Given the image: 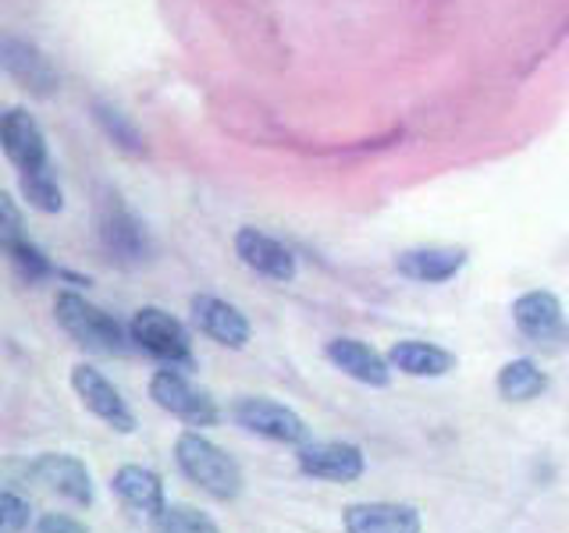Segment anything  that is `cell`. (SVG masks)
<instances>
[{"label":"cell","mask_w":569,"mask_h":533,"mask_svg":"<svg viewBox=\"0 0 569 533\" xmlns=\"http://www.w3.org/2000/svg\"><path fill=\"white\" fill-rule=\"evenodd\" d=\"M174 466L189 484L207 491L218 502H236L242 494V470L221 444H213L200 431H182L174 441Z\"/></svg>","instance_id":"6da1fadb"},{"label":"cell","mask_w":569,"mask_h":533,"mask_svg":"<svg viewBox=\"0 0 569 533\" xmlns=\"http://www.w3.org/2000/svg\"><path fill=\"white\" fill-rule=\"evenodd\" d=\"M53 316H58L61 331L86 352L97 355H121L132 349L129 328H121V320H114L107 310L93 306L79 292H58L53 299Z\"/></svg>","instance_id":"7a4b0ae2"},{"label":"cell","mask_w":569,"mask_h":533,"mask_svg":"<svg viewBox=\"0 0 569 533\" xmlns=\"http://www.w3.org/2000/svg\"><path fill=\"white\" fill-rule=\"evenodd\" d=\"M129 334H132L136 349L153 355V360H160L164 366H174V370H182V373L196 370L189 331H186V324L174 313L160 310V306H142L132 316Z\"/></svg>","instance_id":"3957f363"},{"label":"cell","mask_w":569,"mask_h":533,"mask_svg":"<svg viewBox=\"0 0 569 533\" xmlns=\"http://www.w3.org/2000/svg\"><path fill=\"white\" fill-rule=\"evenodd\" d=\"M0 71L36 100L53 97L61 86L58 64L47 58V50L18 32H0Z\"/></svg>","instance_id":"277c9868"},{"label":"cell","mask_w":569,"mask_h":533,"mask_svg":"<svg viewBox=\"0 0 569 533\" xmlns=\"http://www.w3.org/2000/svg\"><path fill=\"white\" fill-rule=\"evenodd\" d=\"M150 399L164 409L168 416L182 420L186 426H218L221 423V409L213 402L200 384H192L182 370L164 366L150 378Z\"/></svg>","instance_id":"5b68a950"},{"label":"cell","mask_w":569,"mask_h":533,"mask_svg":"<svg viewBox=\"0 0 569 533\" xmlns=\"http://www.w3.org/2000/svg\"><path fill=\"white\" fill-rule=\"evenodd\" d=\"M231 420H236L242 431L257 434L263 441H274V444H292V449H302L310 441V426L302 420L296 409L281 405L274 399H263V395H242L231 405Z\"/></svg>","instance_id":"8992f818"},{"label":"cell","mask_w":569,"mask_h":533,"mask_svg":"<svg viewBox=\"0 0 569 533\" xmlns=\"http://www.w3.org/2000/svg\"><path fill=\"white\" fill-rule=\"evenodd\" d=\"M512 324L527 342H533L545 352H559L569 345V324L559 295H551L545 289L527 292L512 302Z\"/></svg>","instance_id":"52a82bcc"},{"label":"cell","mask_w":569,"mask_h":533,"mask_svg":"<svg viewBox=\"0 0 569 533\" xmlns=\"http://www.w3.org/2000/svg\"><path fill=\"white\" fill-rule=\"evenodd\" d=\"M71 388H76V395L82 399V405L97 420H103L107 426H114L118 434H136L139 420L132 413V405L124 402V395L114 388V381L103 378L97 366L79 363L76 370H71Z\"/></svg>","instance_id":"ba28073f"},{"label":"cell","mask_w":569,"mask_h":533,"mask_svg":"<svg viewBox=\"0 0 569 533\" xmlns=\"http://www.w3.org/2000/svg\"><path fill=\"white\" fill-rule=\"evenodd\" d=\"M29 480L32 484L47 487L50 494L64 497V502L89 509L93 505V476H89L86 462L64 452H43L29 462Z\"/></svg>","instance_id":"9c48e42d"},{"label":"cell","mask_w":569,"mask_h":533,"mask_svg":"<svg viewBox=\"0 0 569 533\" xmlns=\"http://www.w3.org/2000/svg\"><path fill=\"white\" fill-rule=\"evenodd\" d=\"M189 316L196 331L224 349H246L249 338H253V324L246 320V313L239 306H231V302H224L221 295H207V292L192 295Z\"/></svg>","instance_id":"30bf717a"},{"label":"cell","mask_w":569,"mask_h":533,"mask_svg":"<svg viewBox=\"0 0 569 533\" xmlns=\"http://www.w3.org/2000/svg\"><path fill=\"white\" fill-rule=\"evenodd\" d=\"M299 470L325 484H352L363 476L367 459L349 441H307L299 449Z\"/></svg>","instance_id":"8fae6325"},{"label":"cell","mask_w":569,"mask_h":533,"mask_svg":"<svg viewBox=\"0 0 569 533\" xmlns=\"http://www.w3.org/2000/svg\"><path fill=\"white\" fill-rule=\"evenodd\" d=\"M0 150H4V157L18 168V174L50 164L43 129L26 107H8V111L0 114Z\"/></svg>","instance_id":"7c38bea8"},{"label":"cell","mask_w":569,"mask_h":533,"mask_svg":"<svg viewBox=\"0 0 569 533\" xmlns=\"http://www.w3.org/2000/svg\"><path fill=\"white\" fill-rule=\"evenodd\" d=\"M100 245L103 253L111 257L114 263L136 266L150 257V235L142 221L136 218L132 210H124L121 203H107L100 210Z\"/></svg>","instance_id":"4fadbf2b"},{"label":"cell","mask_w":569,"mask_h":533,"mask_svg":"<svg viewBox=\"0 0 569 533\" xmlns=\"http://www.w3.org/2000/svg\"><path fill=\"white\" fill-rule=\"evenodd\" d=\"M346 533H423V515L406 502H356L342 512Z\"/></svg>","instance_id":"5bb4252c"},{"label":"cell","mask_w":569,"mask_h":533,"mask_svg":"<svg viewBox=\"0 0 569 533\" xmlns=\"http://www.w3.org/2000/svg\"><path fill=\"white\" fill-rule=\"evenodd\" d=\"M236 253L249 271H257L260 278H271V281H292L296 278V257L278 239L263 235L260 228H239L236 231Z\"/></svg>","instance_id":"9a60e30c"},{"label":"cell","mask_w":569,"mask_h":533,"mask_svg":"<svg viewBox=\"0 0 569 533\" xmlns=\"http://www.w3.org/2000/svg\"><path fill=\"white\" fill-rule=\"evenodd\" d=\"M325 355L346 373V378L360 381L367 388H388L391 381L385 355L378 349H370L367 342H356V338H331L325 345Z\"/></svg>","instance_id":"2e32d148"},{"label":"cell","mask_w":569,"mask_h":533,"mask_svg":"<svg viewBox=\"0 0 569 533\" xmlns=\"http://www.w3.org/2000/svg\"><path fill=\"white\" fill-rule=\"evenodd\" d=\"M462 263H467V253L456 245H427V249H406L399 257V274L409 278V281H423V284H441L449 281L462 271Z\"/></svg>","instance_id":"e0dca14e"},{"label":"cell","mask_w":569,"mask_h":533,"mask_svg":"<svg viewBox=\"0 0 569 533\" xmlns=\"http://www.w3.org/2000/svg\"><path fill=\"white\" fill-rule=\"evenodd\" d=\"M111 487L132 512L150 515V520L164 512V505H168L164 502V480L147 466H121L111 480Z\"/></svg>","instance_id":"ac0fdd59"},{"label":"cell","mask_w":569,"mask_h":533,"mask_svg":"<svg viewBox=\"0 0 569 533\" xmlns=\"http://www.w3.org/2000/svg\"><path fill=\"white\" fill-rule=\"evenodd\" d=\"M388 366L391 370H402L409 378H445V373L456 370V355L441 345H431V342H396L388 349Z\"/></svg>","instance_id":"d6986e66"},{"label":"cell","mask_w":569,"mask_h":533,"mask_svg":"<svg viewBox=\"0 0 569 533\" xmlns=\"http://www.w3.org/2000/svg\"><path fill=\"white\" fill-rule=\"evenodd\" d=\"M495 388H498V395H502L506 402H530V399L545 395L548 378H545V370H538V363L512 360V363H506L502 370H498Z\"/></svg>","instance_id":"ffe728a7"},{"label":"cell","mask_w":569,"mask_h":533,"mask_svg":"<svg viewBox=\"0 0 569 533\" xmlns=\"http://www.w3.org/2000/svg\"><path fill=\"white\" fill-rule=\"evenodd\" d=\"M89 114H93V121L100 124L103 135L111 139L118 150L132 153V157H142V153H147V142H142V132L129 121V114H121V111H118V107L97 100L93 107H89Z\"/></svg>","instance_id":"44dd1931"},{"label":"cell","mask_w":569,"mask_h":533,"mask_svg":"<svg viewBox=\"0 0 569 533\" xmlns=\"http://www.w3.org/2000/svg\"><path fill=\"white\" fill-rule=\"evenodd\" d=\"M18 185H22V195L29 200L32 210H40V213H61L64 210V192H61L58 174H53L50 164L36 168V171H22L18 174Z\"/></svg>","instance_id":"7402d4cb"},{"label":"cell","mask_w":569,"mask_h":533,"mask_svg":"<svg viewBox=\"0 0 569 533\" xmlns=\"http://www.w3.org/2000/svg\"><path fill=\"white\" fill-rule=\"evenodd\" d=\"M153 533H221V526L196 505H164L153 515Z\"/></svg>","instance_id":"603a6c76"},{"label":"cell","mask_w":569,"mask_h":533,"mask_svg":"<svg viewBox=\"0 0 569 533\" xmlns=\"http://www.w3.org/2000/svg\"><path fill=\"white\" fill-rule=\"evenodd\" d=\"M4 257H8V263L14 266V274L22 278L26 284H43V281H50V278H58V266H53L43 249H40V245H32L29 239H26V242H18V245H11Z\"/></svg>","instance_id":"cb8c5ba5"},{"label":"cell","mask_w":569,"mask_h":533,"mask_svg":"<svg viewBox=\"0 0 569 533\" xmlns=\"http://www.w3.org/2000/svg\"><path fill=\"white\" fill-rule=\"evenodd\" d=\"M29 231H26V213L22 207L14 203V195L0 189V253H8L11 245L26 242Z\"/></svg>","instance_id":"d4e9b609"},{"label":"cell","mask_w":569,"mask_h":533,"mask_svg":"<svg viewBox=\"0 0 569 533\" xmlns=\"http://www.w3.org/2000/svg\"><path fill=\"white\" fill-rule=\"evenodd\" d=\"M32 520V509L22 494L0 491V533H22Z\"/></svg>","instance_id":"484cf974"},{"label":"cell","mask_w":569,"mask_h":533,"mask_svg":"<svg viewBox=\"0 0 569 533\" xmlns=\"http://www.w3.org/2000/svg\"><path fill=\"white\" fill-rule=\"evenodd\" d=\"M32 533H89L86 523H79L76 515H64V512H47L36 520Z\"/></svg>","instance_id":"4316f807"}]
</instances>
